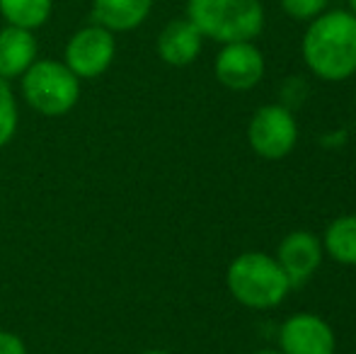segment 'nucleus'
Wrapping results in <instances>:
<instances>
[{
  "label": "nucleus",
  "mask_w": 356,
  "mask_h": 354,
  "mask_svg": "<svg viewBox=\"0 0 356 354\" xmlns=\"http://www.w3.org/2000/svg\"><path fill=\"white\" fill-rule=\"evenodd\" d=\"M300 54L315 78L342 83L356 76V15L349 10H325L308 22Z\"/></svg>",
  "instance_id": "1"
},
{
  "label": "nucleus",
  "mask_w": 356,
  "mask_h": 354,
  "mask_svg": "<svg viewBox=\"0 0 356 354\" xmlns=\"http://www.w3.org/2000/svg\"><path fill=\"white\" fill-rule=\"evenodd\" d=\"M225 287L240 306L252 311L282 306L291 291V282L277 257L257 250L243 252L230 262L225 269Z\"/></svg>",
  "instance_id": "2"
},
{
  "label": "nucleus",
  "mask_w": 356,
  "mask_h": 354,
  "mask_svg": "<svg viewBox=\"0 0 356 354\" xmlns=\"http://www.w3.org/2000/svg\"><path fill=\"white\" fill-rule=\"evenodd\" d=\"M187 17L204 39L218 44L254 42L264 29L259 0H187Z\"/></svg>",
  "instance_id": "3"
},
{
  "label": "nucleus",
  "mask_w": 356,
  "mask_h": 354,
  "mask_svg": "<svg viewBox=\"0 0 356 354\" xmlns=\"http://www.w3.org/2000/svg\"><path fill=\"white\" fill-rule=\"evenodd\" d=\"M22 97L44 117H63L80 99V78L56 58H37L22 76Z\"/></svg>",
  "instance_id": "4"
},
{
  "label": "nucleus",
  "mask_w": 356,
  "mask_h": 354,
  "mask_svg": "<svg viewBox=\"0 0 356 354\" xmlns=\"http://www.w3.org/2000/svg\"><path fill=\"white\" fill-rule=\"evenodd\" d=\"M248 143L264 161H282L298 143V122L286 104H264L248 124Z\"/></svg>",
  "instance_id": "5"
},
{
  "label": "nucleus",
  "mask_w": 356,
  "mask_h": 354,
  "mask_svg": "<svg viewBox=\"0 0 356 354\" xmlns=\"http://www.w3.org/2000/svg\"><path fill=\"white\" fill-rule=\"evenodd\" d=\"M63 56H66L63 63L80 81L99 78L102 73H107V68L112 66L114 56H117V37L107 27L92 22L73 32Z\"/></svg>",
  "instance_id": "6"
},
{
  "label": "nucleus",
  "mask_w": 356,
  "mask_h": 354,
  "mask_svg": "<svg viewBox=\"0 0 356 354\" xmlns=\"http://www.w3.org/2000/svg\"><path fill=\"white\" fill-rule=\"evenodd\" d=\"M264 71H267V61L262 49L254 42L220 44V51L216 54V81L233 92H248L257 88L264 78Z\"/></svg>",
  "instance_id": "7"
},
{
  "label": "nucleus",
  "mask_w": 356,
  "mask_h": 354,
  "mask_svg": "<svg viewBox=\"0 0 356 354\" xmlns=\"http://www.w3.org/2000/svg\"><path fill=\"white\" fill-rule=\"evenodd\" d=\"M279 352L282 354H334L337 335L323 316L300 311L289 316L279 328Z\"/></svg>",
  "instance_id": "8"
},
{
  "label": "nucleus",
  "mask_w": 356,
  "mask_h": 354,
  "mask_svg": "<svg viewBox=\"0 0 356 354\" xmlns=\"http://www.w3.org/2000/svg\"><path fill=\"white\" fill-rule=\"evenodd\" d=\"M277 262L289 277L291 289L303 287L315 277V272L323 265V241L310 231H293L279 243L277 248Z\"/></svg>",
  "instance_id": "9"
},
{
  "label": "nucleus",
  "mask_w": 356,
  "mask_h": 354,
  "mask_svg": "<svg viewBox=\"0 0 356 354\" xmlns=\"http://www.w3.org/2000/svg\"><path fill=\"white\" fill-rule=\"evenodd\" d=\"M202 47L204 37L189 17H179L168 22L160 29L158 42H155L160 61L175 68L192 66L199 58V54H202Z\"/></svg>",
  "instance_id": "10"
},
{
  "label": "nucleus",
  "mask_w": 356,
  "mask_h": 354,
  "mask_svg": "<svg viewBox=\"0 0 356 354\" xmlns=\"http://www.w3.org/2000/svg\"><path fill=\"white\" fill-rule=\"evenodd\" d=\"M39 58V44L32 29L5 24L0 29V78L15 81Z\"/></svg>",
  "instance_id": "11"
},
{
  "label": "nucleus",
  "mask_w": 356,
  "mask_h": 354,
  "mask_svg": "<svg viewBox=\"0 0 356 354\" xmlns=\"http://www.w3.org/2000/svg\"><path fill=\"white\" fill-rule=\"evenodd\" d=\"M155 0H92V22L109 32H131L148 19Z\"/></svg>",
  "instance_id": "12"
},
{
  "label": "nucleus",
  "mask_w": 356,
  "mask_h": 354,
  "mask_svg": "<svg viewBox=\"0 0 356 354\" xmlns=\"http://www.w3.org/2000/svg\"><path fill=\"white\" fill-rule=\"evenodd\" d=\"M320 241L330 260L344 267H356V214H342L332 218Z\"/></svg>",
  "instance_id": "13"
},
{
  "label": "nucleus",
  "mask_w": 356,
  "mask_h": 354,
  "mask_svg": "<svg viewBox=\"0 0 356 354\" xmlns=\"http://www.w3.org/2000/svg\"><path fill=\"white\" fill-rule=\"evenodd\" d=\"M54 0H0V15L8 24L24 29H39L49 22Z\"/></svg>",
  "instance_id": "14"
},
{
  "label": "nucleus",
  "mask_w": 356,
  "mask_h": 354,
  "mask_svg": "<svg viewBox=\"0 0 356 354\" xmlns=\"http://www.w3.org/2000/svg\"><path fill=\"white\" fill-rule=\"evenodd\" d=\"M17 99L10 88V81L0 78V148L13 141L15 131H17Z\"/></svg>",
  "instance_id": "15"
},
{
  "label": "nucleus",
  "mask_w": 356,
  "mask_h": 354,
  "mask_svg": "<svg viewBox=\"0 0 356 354\" xmlns=\"http://www.w3.org/2000/svg\"><path fill=\"white\" fill-rule=\"evenodd\" d=\"M279 5L296 22H310L325 10H330V0H279Z\"/></svg>",
  "instance_id": "16"
},
{
  "label": "nucleus",
  "mask_w": 356,
  "mask_h": 354,
  "mask_svg": "<svg viewBox=\"0 0 356 354\" xmlns=\"http://www.w3.org/2000/svg\"><path fill=\"white\" fill-rule=\"evenodd\" d=\"M0 354H27V347L15 332L0 330Z\"/></svg>",
  "instance_id": "17"
},
{
  "label": "nucleus",
  "mask_w": 356,
  "mask_h": 354,
  "mask_svg": "<svg viewBox=\"0 0 356 354\" xmlns=\"http://www.w3.org/2000/svg\"><path fill=\"white\" fill-rule=\"evenodd\" d=\"M252 354H282L279 350H257V352H252Z\"/></svg>",
  "instance_id": "18"
},
{
  "label": "nucleus",
  "mask_w": 356,
  "mask_h": 354,
  "mask_svg": "<svg viewBox=\"0 0 356 354\" xmlns=\"http://www.w3.org/2000/svg\"><path fill=\"white\" fill-rule=\"evenodd\" d=\"M141 354H172V352H165V350H148V352H141Z\"/></svg>",
  "instance_id": "19"
},
{
  "label": "nucleus",
  "mask_w": 356,
  "mask_h": 354,
  "mask_svg": "<svg viewBox=\"0 0 356 354\" xmlns=\"http://www.w3.org/2000/svg\"><path fill=\"white\" fill-rule=\"evenodd\" d=\"M349 13L356 15V0H349Z\"/></svg>",
  "instance_id": "20"
}]
</instances>
